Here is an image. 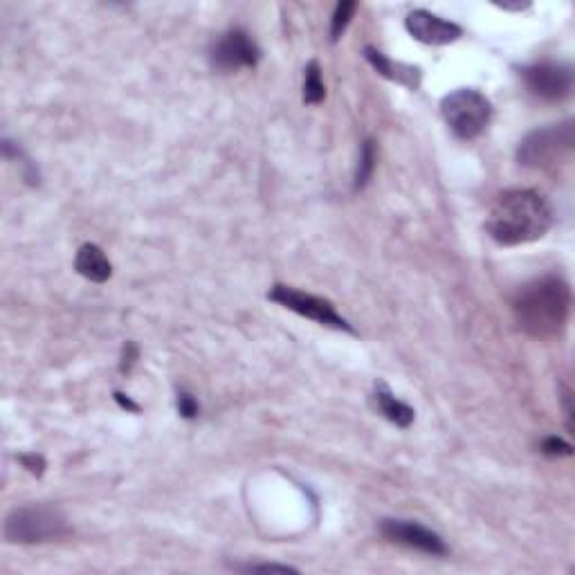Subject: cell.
Returning <instances> with one entry per match:
<instances>
[{
  "mask_svg": "<svg viewBox=\"0 0 575 575\" xmlns=\"http://www.w3.org/2000/svg\"><path fill=\"white\" fill-rule=\"evenodd\" d=\"M553 221V207L540 191L508 189L492 203L486 230L492 241L513 248L542 239L553 227Z\"/></svg>",
  "mask_w": 575,
  "mask_h": 575,
  "instance_id": "6da1fadb",
  "label": "cell"
},
{
  "mask_svg": "<svg viewBox=\"0 0 575 575\" xmlns=\"http://www.w3.org/2000/svg\"><path fill=\"white\" fill-rule=\"evenodd\" d=\"M571 306L573 295L569 281L560 275H544L517 290L513 315L526 335L551 340L567 328Z\"/></svg>",
  "mask_w": 575,
  "mask_h": 575,
  "instance_id": "7a4b0ae2",
  "label": "cell"
},
{
  "mask_svg": "<svg viewBox=\"0 0 575 575\" xmlns=\"http://www.w3.org/2000/svg\"><path fill=\"white\" fill-rule=\"evenodd\" d=\"M3 535L9 544H45L70 535L68 517L50 504H30L14 508L5 517Z\"/></svg>",
  "mask_w": 575,
  "mask_h": 575,
  "instance_id": "3957f363",
  "label": "cell"
},
{
  "mask_svg": "<svg viewBox=\"0 0 575 575\" xmlns=\"http://www.w3.org/2000/svg\"><path fill=\"white\" fill-rule=\"evenodd\" d=\"M575 149V122L564 120L535 129L517 146V162L526 169L551 171L569 162Z\"/></svg>",
  "mask_w": 575,
  "mask_h": 575,
  "instance_id": "277c9868",
  "label": "cell"
},
{
  "mask_svg": "<svg viewBox=\"0 0 575 575\" xmlns=\"http://www.w3.org/2000/svg\"><path fill=\"white\" fill-rule=\"evenodd\" d=\"M441 113L456 138L459 140H477L488 129L492 120L490 99L474 88H459L445 95L441 102Z\"/></svg>",
  "mask_w": 575,
  "mask_h": 575,
  "instance_id": "5b68a950",
  "label": "cell"
},
{
  "mask_svg": "<svg viewBox=\"0 0 575 575\" xmlns=\"http://www.w3.org/2000/svg\"><path fill=\"white\" fill-rule=\"evenodd\" d=\"M268 299L292 310V313H297L306 319H313V322L322 324V326L335 328V331H344V333H355V328L346 322V319L337 313L331 301L324 297L310 295V292L297 290L292 286L277 284V286H272V290L268 292Z\"/></svg>",
  "mask_w": 575,
  "mask_h": 575,
  "instance_id": "8992f818",
  "label": "cell"
},
{
  "mask_svg": "<svg viewBox=\"0 0 575 575\" xmlns=\"http://www.w3.org/2000/svg\"><path fill=\"white\" fill-rule=\"evenodd\" d=\"M533 97L542 102L558 104L569 99L573 93V68L560 61H540L526 66L519 72Z\"/></svg>",
  "mask_w": 575,
  "mask_h": 575,
  "instance_id": "52a82bcc",
  "label": "cell"
},
{
  "mask_svg": "<svg viewBox=\"0 0 575 575\" xmlns=\"http://www.w3.org/2000/svg\"><path fill=\"white\" fill-rule=\"evenodd\" d=\"M212 66L221 72H236L241 68H254L261 59V50L257 41L252 39L250 32L234 27L227 30L221 39L214 43L212 52H209Z\"/></svg>",
  "mask_w": 575,
  "mask_h": 575,
  "instance_id": "ba28073f",
  "label": "cell"
},
{
  "mask_svg": "<svg viewBox=\"0 0 575 575\" xmlns=\"http://www.w3.org/2000/svg\"><path fill=\"white\" fill-rule=\"evenodd\" d=\"M380 535L387 542L396 546H405L409 551H418L425 555H447V544L432 528H427L412 519H382L380 522Z\"/></svg>",
  "mask_w": 575,
  "mask_h": 575,
  "instance_id": "9c48e42d",
  "label": "cell"
},
{
  "mask_svg": "<svg viewBox=\"0 0 575 575\" xmlns=\"http://www.w3.org/2000/svg\"><path fill=\"white\" fill-rule=\"evenodd\" d=\"M405 27L416 41L425 45H450L463 36L461 25L445 21V18L427 12V9H414V12H409L405 18Z\"/></svg>",
  "mask_w": 575,
  "mask_h": 575,
  "instance_id": "30bf717a",
  "label": "cell"
},
{
  "mask_svg": "<svg viewBox=\"0 0 575 575\" xmlns=\"http://www.w3.org/2000/svg\"><path fill=\"white\" fill-rule=\"evenodd\" d=\"M364 57H367V61L371 63L373 70H376L378 75H382L385 79L396 81V84L405 86L409 90L421 88L423 72L418 66H409V63L389 59L385 52L371 48V45H367V48H364Z\"/></svg>",
  "mask_w": 575,
  "mask_h": 575,
  "instance_id": "8fae6325",
  "label": "cell"
},
{
  "mask_svg": "<svg viewBox=\"0 0 575 575\" xmlns=\"http://www.w3.org/2000/svg\"><path fill=\"white\" fill-rule=\"evenodd\" d=\"M75 270L81 277L93 281V284H104V281L111 279L113 266L104 250L95 243H84L75 257Z\"/></svg>",
  "mask_w": 575,
  "mask_h": 575,
  "instance_id": "7c38bea8",
  "label": "cell"
},
{
  "mask_svg": "<svg viewBox=\"0 0 575 575\" xmlns=\"http://www.w3.org/2000/svg\"><path fill=\"white\" fill-rule=\"evenodd\" d=\"M373 403H376L378 412L396 427H403V430H407V427L414 423V418H416L414 409L391 394L385 382L376 385V391H373Z\"/></svg>",
  "mask_w": 575,
  "mask_h": 575,
  "instance_id": "4fadbf2b",
  "label": "cell"
},
{
  "mask_svg": "<svg viewBox=\"0 0 575 575\" xmlns=\"http://www.w3.org/2000/svg\"><path fill=\"white\" fill-rule=\"evenodd\" d=\"M326 97V86L322 79V68L317 61H310L304 70V104L317 106Z\"/></svg>",
  "mask_w": 575,
  "mask_h": 575,
  "instance_id": "5bb4252c",
  "label": "cell"
},
{
  "mask_svg": "<svg viewBox=\"0 0 575 575\" xmlns=\"http://www.w3.org/2000/svg\"><path fill=\"white\" fill-rule=\"evenodd\" d=\"M376 160H378L376 142H373L371 138L364 140L362 149H360L358 169H355V189H364L369 185L373 171H376Z\"/></svg>",
  "mask_w": 575,
  "mask_h": 575,
  "instance_id": "9a60e30c",
  "label": "cell"
},
{
  "mask_svg": "<svg viewBox=\"0 0 575 575\" xmlns=\"http://www.w3.org/2000/svg\"><path fill=\"white\" fill-rule=\"evenodd\" d=\"M355 9H358V3H340L335 7L333 18H331V41H340L342 34L346 32V27H349L351 18L355 14Z\"/></svg>",
  "mask_w": 575,
  "mask_h": 575,
  "instance_id": "2e32d148",
  "label": "cell"
},
{
  "mask_svg": "<svg viewBox=\"0 0 575 575\" xmlns=\"http://www.w3.org/2000/svg\"><path fill=\"white\" fill-rule=\"evenodd\" d=\"M540 450L546 456H571L573 454V447L558 436H546L540 445Z\"/></svg>",
  "mask_w": 575,
  "mask_h": 575,
  "instance_id": "e0dca14e",
  "label": "cell"
},
{
  "mask_svg": "<svg viewBox=\"0 0 575 575\" xmlns=\"http://www.w3.org/2000/svg\"><path fill=\"white\" fill-rule=\"evenodd\" d=\"M178 412L182 418H196L200 412L198 400L191 394H187V391H180L178 394Z\"/></svg>",
  "mask_w": 575,
  "mask_h": 575,
  "instance_id": "ac0fdd59",
  "label": "cell"
},
{
  "mask_svg": "<svg viewBox=\"0 0 575 575\" xmlns=\"http://www.w3.org/2000/svg\"><path fill=\"white\" fill-rule=\"evenodd\" d=\"M243 571H277V573H297V569L286 567V564H248Z\"/></svg>",
  "mask_w": 575,
  "mask_h": 575,
  "instance_id": "d6986e66",
  "label": "cell"
},
{
  "mask_svg": "<svg viewBox=\"0 0 575 575\" xmlns=\"http://www.w3.org/2000/svg\"><path fill=\"white\" fill-rule=\"evenodd\" d=\"M21 463H23L25 468L30 470L32 474H43L45 461L41 459V456H36V454H25V456H21Z\"/></svg>",
  "mask_w": 575,
  "mask_h": 575,
  "instance_id": "ffe728a7",
  "label": "cell"
},
{
  "mask_svg": "<svg viewBox=\"0 0 575 575\" xmlns=\"http://www.w3.org/2000/svg\"><path fill=\"white\" fill-rule=\"evenodd\" d=\"M135 358H138V346L131 344V353H126V346H124V358H122V367H120V369H122L124 373H129L131 367H133Z\"/></svg>",
  "mask_w": 575,
  "mask_h": 575,
  "instance_id": "44dd1931",
  "label": "cell"
}]
</instances>
